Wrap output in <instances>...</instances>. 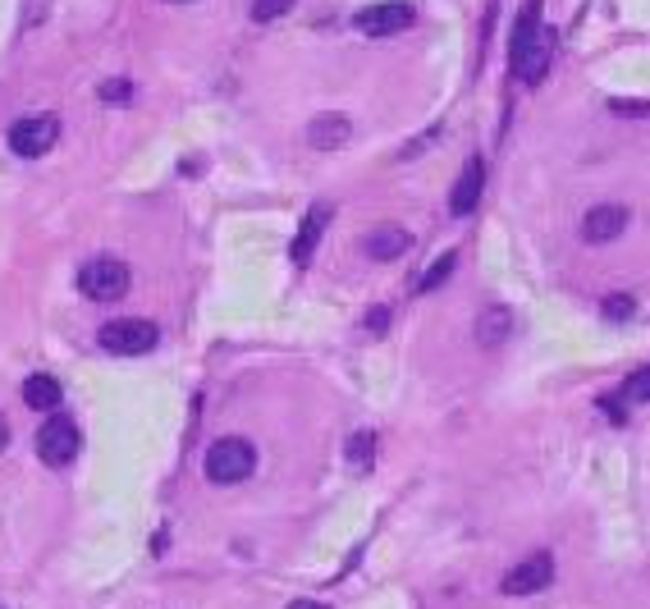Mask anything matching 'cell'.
Listing matches in <instances>:
<instances>
[{"instance_id":"obj_1","label":"cell","mask_w":650,"mask_h":609,"mask_svg":"<svg viewBox=\"0 0 650 609\" xmlns=\"http://www.w3.org/2000/svg\"><path fill=\"white\" fill-rule=\"evenodd\" d=\"M541 6L545 0H528L513 23V38H509V70L522 87H536L550 70V55H554V33L541 23Z\"/></svg>"},{"instance_id":"obj_2","label":"cell","mask_w":650,"mask_h":609,"mask_svg":"<svg viewBox=\"0 0 650 609\" xmlns=\"http://www.w3.org/2000/svg\"><path fill=\"white\" fill-rule=\"evenodd\" d=\"M253 468H257V449L243 436H225L206 449V477L215 485H238V481L253 477Z\"/></svg>"},{"instance_id":"obj_3","label":"cell","mask_w":650,"mask_h":609,"mask_svg":"<svg viewBox=\"0 0 650 609\" xmlns=\"http://www.w3.org/2000/svg\"><path fill=\"white\" fill-rule=\"evenodd\" d=\"M134 285V270L124 266L119 257H92L83 270H78V293L92 298V302H119Z\"/></svg>"},{"instance_id":"obj_4","label":"cell","mask_w":650,"mask_h":609,"mask_svg":"<svg viewBox=\"0 0 650 609\" xmlns=\"http://www.w3.org/2000/svg\"><path fill=\"white\" fill-rule=\"evenodd\" d=\"M97 344L106 353H115V357H142V353H151L161 344V330L151 321H142V317H119V321H106L97 330Z\"/></svg>"},{"instance_id":"obj_5","label":"cell","mask_w":650,"mask_h":609,"mask_svg":"<svg viewBox=\"0 0 650 609\" xmlns=\"http://www.w3.org/2000/svg\"><path fill=\"white\" fill-rule=\"evenodd\" d=\"M6 138H10L14 157L38 161V157H46V151L60 142V119L55 115H23V119H14V125H10Z\"/></svg>"},{"instance_id":"obj_6","label":"cell","mask_w":650,"mask_h":609,"mask_svg":"<svg viewBox=\"0 0 650 609\" xmlns=\"http://www.w3.org/2000/svg\"><path fill=\"white\" fill-rule=\"evenodd\" d=\"M38 453H42L46 468H70L78 459V426L70 417L51 413L42 421V431H38Z\"/></svg>"},{"instance_id":"obj_7","label":"cell","mask_w":650,"mask_h":609,"mask_svg":"<svg viewBox=\"0 0 650 609\" xmlns=\"http://www.w3.org/2000/svg\"><path fill=\"white\" fill-rule=\"evenodd\" d=\"M353 23H358V33H366V38H394V33H404V28L417 23V10L404 6V0H381V6L358 10Z\"/></svg>"},{"instance_id":"obj_8","label":"cell","mask_w":650,"mask_h":609,"mask_svg":"<svg viewBox=\"0 0 650 609\" xmlns=\"http://www.w3.org/2000/svg\"><path fill=\"white\" fill-rule=\"evenodd\" d=\"M550 583H554V555L536 551V555L522 559L518 568H509V573H504L500 591H504V596H536V591H545Z\"/></svg>"},{"instance_id":"obj_9","label":"cell","mask_w":650,"mask_h":609,"mask_svg":"<svg viewBox=\"0 0 650 609\" xmlns=\"http://www.w3.org/2000/svg\"><path fill=\"white\" fill-rule=\"evenodd\" d=\"M628 229V206H614V202H600L582 216V238L586 243H609Z\"/></svg>"},{"instance_id":"obj_10","label":"cell","mask_w":650,"mask_h":609,"mask_svg":"<svg viewBox=\"0 0 650 609\" xmlns=\"http://www.w3.org/2000/svg\"><path fill=\"white\" fill-rule=\"evenodd\" d=\"M481 189H486V161L472 157L468 165H462L454 193H449V211H454V216H472L477 202H481Z\"/></svg>"},{"instance_id":"obj_11","label":"cell","mask_w":650,"mask_h":609,"mask_svg":"<svg viewBox=\"0 0 650 609\" xmlns=\"http://www.w3.org/2000/svg\"><path fill=\"white\" fill-rule=\"evenodd\" d=\"M362 248H366L371 261H398V257L413 248V234L398 229V225H376V229L362 238Z\"/></svg>"},{"instance_id":"obj_12","label":"cell","mask_w":650,"mask_h":609,"mask_svg":"<svg viewBox=\"0 0 650 609\" xmlns=\"http://www.w3.org/2000/svg\"><path fill=\"white\" fill-rule=\"evenodd\" d=\"M326 225H330V206L317 202L312 211H307V221L298 225V238H294V266H307V261H312V253H317V243H321Z\"/></svg>"},{"instance_id":"obj_13","label":"cell","mask_w":650,"mask_h":609,"mask_svg":"<svg viewBox=\"0 0 650 609\" xmlns=\"http://www.w3.org/2000/svg\"><path fill=\"white\" fill-rule=\"evenodd\" d=\"M353 138V125L344 115H317L312 125H307V142H312L317 151H334V147H344Z\"/></svg>"},{"instance_id":"obj_14","label":"cell","mask_w":650,"mask_h":609,"mask_svg":"<svg viewBox=\"0 0 650 609\" xmlns=\"http://www.w3.org/2000/svg\"><path fill=\"white\" fill-rule=\"evenodd\" d=\"M60 399H65V389H60V381H55V376L38 372V376H28V381H23V404H28V408H38V413H55V408H60Z\"/></svg>"},{"instance_id":"obj_15","label":"cell","mask_w":650,"mask_h":609,"mask_svg":"<svg viewBox=\"0 0 650 609\" xmlns=\"http://www.w3.org/2000/svg\"><path fill=\"white\" fill-rule=\"evenodd\" d=\"M513 330V312L509 308H486L481 321H477V344L481 349H500Z\"/></svg>"},{"instance_id":"obj_16","label":"cell","mask_w":650,"mask_h":609,"mask_svg":"<svg viewBox=\"0 0 650 609\" xmlns=\"http://www.w3.org/2000/svg\"><path fill=\"white\" fill-rule=\"evenodd\" d=\"M371 463H376V436H371V431H358V436L349 440V468L366 472Z\"/></svg>"},{"instance_id":"obj_17","label":"cell","mask_w":650,"mask_h":609,"mask_svg":"<svg viewBox=\"0 0 650 609\" xmlns=\"http://www.w3.org/2000/svg\"><path fill=\"white\" fill-rule=\"evenodd\" d=\"M624 404H650V367H637L624 381Z\"/></svg>"},{"instance_id":"obj_18","label":"cell","mask_w":650,"mask_h":609,"mask_svg":"<svg viewBox=\"0 0 650 609\" xmlns=\"http://www.w3.org/2000/svg\"><path fill=\"white\" fill-rule=\"evenodd\" d=\"M454 261H458V257H454V253H445V257H440V261H436V266H430V270H426V276H422V285H417V289H422V293H430V289H440V285L449 280V270H454Z\"/></svg>"},{"instance_id":"obj_19","label":"cell","mask_w":650,"mask_h":609,"mask_svg":"<svg viewBox=\"0 0 650 609\" xmlns=\"http://www.w3.org/2000/svg\"><path fill=\"white\" fill-rule=\"evenodd\" d=\"M294 10V0H253V19L257 23H275V19H285Z\"/></svg>"},{"instance_id":"obj_20","label":"cell","mask_w":650,"mask_h":609,"mask_svg":"<svg viewBox=\"0 0 650 609\" xmlns=\"http://www.w3.org/2000/svg\"><path fill=\"white\" fill-rule=\"evenodd\" d=\"M600 312H605L609 321H628V317L637 312V302H632L628 293H609V298L600 302Z\"/></svg>"},{"instance_id":"obj_21","label":"cell","mask_w":650,"mask_h":609,"mask_svg":"<svg viewBox=\"0 0 650 609\" xmlns=\"http://www.w3.org/2000/svg\"><path fill=\"white\" fill-rule=\"evenodd\" d=\"M102 101H110V106H129V101H134V83H124V78L102 83Z\"/></svg>"},{"instance_id":"obj_22","label":"cell","mask_w":650,"mask_h":609,"mask_svg":"<svg viewBox=\"0 0 650 609\" xmlns=\"http://www.w3.org/2000/svg\"><path fill=\"white\" fill-rule=\"evenodd\" d=\"M385 321H390V312H385V308H376V312L366 317V330H371V334H381V330H385Z\"/></svg>"},{"instance_id":"obj_23","label":"cell","mask_w":650,"mask_h":609,"mask_svg":"<svg viewBox=\"0 0 650 609\" xmlns=\"http://www.w3.org/2000/svg\"><path fill=\"white\" fill-rule=\"evenodd\" d=\"M289 609H326V605H317V600H294Z\"/></svg>"},{"instance_id":"obj_24","label":"cell","mask_w":650,"mask_h":609,"mask_svg":"<svg viewBox=\"0 0 650 609\" xmlns=\"http://www.w3.org/2000/svg\"><path fill=\"white\" fill-rule=\"evenodd\" d=\"M10 445V426H6V417H0V449Z\"/></svg>"}]
</instances>
